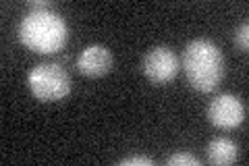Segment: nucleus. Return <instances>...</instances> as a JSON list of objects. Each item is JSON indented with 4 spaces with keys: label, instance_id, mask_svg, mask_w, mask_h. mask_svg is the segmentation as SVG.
<instances>
[{
    "label": "nucleus",
    "instance_id": "6",
    "mask_svg": "<svg viewBox=\"0 0 249 166\" xmlns=\"http://www.w3.org/2000/svg\"><path fill=\"white\" fill-rule=\"evenodd\" d=\"M77 69L88 77H102L112 69V52L102 44H91L79 52Z\"/></svg>",
    "mask_w": 249,
    "mask_h": 166
},
{
    "label": "nucleus",
    "instance_id": "8",
    "mask_svg": "<svg viewBox=\"0 0 249 166\" xmlns=\"http://www.w3.org/2000/svg\"><path fill=\"white\" fill-rule=\"evenodd\" d=\"M235 44H237L239 50L247 52V48H249V23L247 21H243L237 27V31H235Z\"/></svg>",
    "mask_w": 249,
    "mask_h": 166
},
{
    "label": "nucleus",
    "instance_id": "9",
    "mask_svg": "<svg viewBox=\"0 0 249 166\" xmlns=\"http://www.w3.org/2000/svg\"><path fill=\"white\" fill-rule=\"evenodd\" d=\"M168 166H178V164H193V166H199L201 160L199 158H196L193 154H187V152H178V154H173L166 160Z\"/></svg>",
    "mask_w": 249,
    "mask_h": 166
},
{
    "label": "nucleus",
    "instance_id": "5",
    "mask_svg": "<svg viewBox=\"0 0 249 166\" xmlns=\"http://www.w3.org/2000/svg\"><path fill=\"white\" fill-rule=\"evenodd\" d=\"M208 118L220 129H235L245 121V106L232 93H220L208 104Z\"/></svg>",
    "mask_w": 249,
    "mask_h": 166
},
{
    "label": "nucleus",
    "instance_id": "4",
    "mask_svg": "<svg viewBox=\"0 0 249 166\" xmlns=\"http://www.w3.org/2000/svg\"><path fill=\"white\" fill-rule=\"evenodd\" d=\"M142 69H143V75L150 79L152 83L164 85L177 77L181 65H178L177 54L170 48H166V46H156V48L145 52V56L142 60Z\"/></svg>",
    "mask_w": 249,
    "mask_h": 166
},
{
    "label": "nucleus",
    "instance_id": "1",
    "mask_svg": "<svg viewBox=\"0 0 249 166\" xmlns=\"http://www.w3.org/2000/svg\"><path fill=\"white\" fill-rule=\"evenodd\" d=\"M183 71L191 88L199 92H212L222 81L224 71V56L220 48L206 37L191 39L183 50Z\"/></svg>",
    "mask_w": 249,
    "mask_h": 166
},
{
    "label": "nucleus",
    "instance_id": "2",
    "mask_svg": "<svg viewBox=\"0 0 249 166\" xmlns=\"http://www.w3.org/2000/svg\"><path fill=\"white\" fill-rule=\"evenodd\" d=\"M69 29L65 19L52 9H31L19 25V39L25 48L37 54H52L67 42Z\"/></svg>",
    "mask_w": 249,
    "mask_h": 166
},
{
    "label": "nucleus",
    "instance_id": "10",
    "mask_svg": "<svg viewBox=\"0 0 249 166\" xmlns=\"http://www.w3.org/2000/svg\"><path fill=\"white\" fill-rule=\"evenodd\" d=\"M119 164L121 166H154V160L147 156H131V158H123Z\"/></svg>",
    "mask_w": 249,
    "mask_h": 166
},
{
    "label": "nucleus",
    "instance_id": "3",
    "mask_svg": "<svg viewBox=\"0 0 249 166\" xmlns=\"http://www.w3.org/2000/svg\"><path fill=\"white\" fill-rule=\"evenodd\" d=\"M27 83L31 93L42 102H58L71 93V77L60 65L42 62L29 71Z\"/></svg>",
    "mask_w": 249,
    "mask_h": 166
},
{
    "label": "nucleus",
    "instance_id": "7",
    "mask_svg": "<svg viewBox=\"0 0 249 166\" xmlns=\"http://www.w3.org/2000/svg\"><path fill=\"white\" fill-rule=\"evenodd\" d=\"M206 156L210 164H218V166L232 164L237 160V144L229 137H216L208 144Z\"/></svg>",
    "mask_w": 249,
    "mask_h": 166
}]
</instances>
